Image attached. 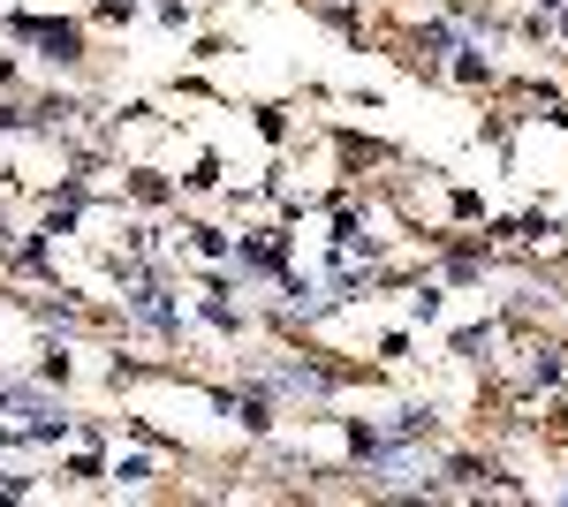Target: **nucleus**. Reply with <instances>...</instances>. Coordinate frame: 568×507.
<instances>
[{
    "instance_id": "1",
    "label": "nucleus",
    "mask_w": 568,
    "mask_h": 507,
    "mask_svg": "<svg viewBox=\"0 0 568 507\" xmlns=\"http://www.w3.org/2000/svg\"><path fill=\"white\" fill-rule=\"evenodd\" d=\"M0 409H16V417H31L39 432H53V402L31 394V386H0Z\"/></svg>"
},
{
    "instance_id": "2",
    "label": "nucleus",
    "mask_w": 568,
    "mask_h": 507,
    "mask_svg": "<svg viewBox=\"0 0 568 507\" xmlns=\"http://www.w3.org/2000/svg\"><path fill=\"white\" fill-rule=\"evenodd\" d=\"M136 318H144V326H160V334H175V303L160 296V288H136Z\"/></svg>"
},
{
    "instance_id": "3",
    "label": "nucleus",
    "mask_w": 568,
    "mask_h": 507,
    "mask_svg": "<svg viewBox=\"0 0 568 507\" xmlns=\"http://www.w3.org/2000/svg\"><path fill=\"white\" fill-rule=\"evenodd\" d=\"M39 45H53V53H77V31H53V23H23Z\"/></svg>"
}]
</instances>
